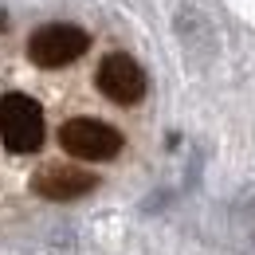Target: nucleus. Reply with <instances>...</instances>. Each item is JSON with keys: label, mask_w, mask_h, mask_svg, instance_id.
I'll list each match as a JSON object with an SVG mask.
<instances>
[{"label": "nucleus", "mask_w": 255, "mask_h": 255, "mask_svg": "<svg viewBox=\"0 0 255 255\" xmlns=\"http://www.w3.org/2000/svg\"><path fill=\"white\" fill-rule=\"evenodd\" d=\"M43 106L28 95H4L0 98V141L12 153H35L43 145Z\"/></svg>", "instance_id": "f257e3e1"}, {"label": "nucleus", "mask_w": 255, "mask_h": 255, "mask_svg": "<svg viewBox=\"0 0 255 255\" xmlns=\"http://www.w3.org/2000/svg\"><path fill=\"white\" fill-rule=\"evenodd\" d=\"M95 83L114 106H137V102L145 98V91H149V79H145L141 63H137L133 55H126V51H110V55L98 63Z\"/></svg>", "instance_id": "20e7f679"}, {"label": "nucleus", "mask_w": 255, "mask_h": 255, "mask_svg": "<svg viewBox=\"0 0 255 255\" xmlns=\"http://www.w3.org/2000/svg\"><path fill=\"white\" fill-rule=\"evenodd\" d=\"M98 185L95 173L79 165H39L32 173V192L43 200H79Z\"/></svg>", "instance_id": "39448f33"}, {"label": "nucleus", "mask_w": 255, "mask_h": 255, "mask_svg": "<svg viewBox=\"0 0 255 255\" xmlns=\"http://www.w3.org/2000/svg\"><path fill=\"white\" fill-rule=\"evenodd\" d=\"M87 47H91V35L79 24H43L28 39V59L43 71H55V67H71L75 59H83Z\"/></svg>", "instance_id": "7ed1b4c3"}, {"label": "nucleus", "mask_w": 255, "mask_h": 255, "mask_svg": "<svg viewBox=\"0 0 255 255\" xmlns=\"http://www.w3.org/2000/svg\"><path fill=\"white\" fill-rule=\"evenodd\" d=\"M59 145L79 161H114L122 153V129L102 118H67L59 126Z\"/></svg>", "instance_id": "f03ea898"}]
</instances>
